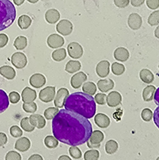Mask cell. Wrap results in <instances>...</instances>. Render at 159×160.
<instances>
[{
  "instance_id": "obj_1",
  "label": "cell",
  "mask_w": 159,
  "mask_h": 160,
  "mask_svg": "<svg viewBox=\"0 0 159 160\" xmlns=\"http://www.w3.org/2000/svg\"><path fill=\"white\" fill-rule=\"evenodd\" d=\"M52 132L63 144L77 146L88 142L93 132V127L86 118L62 109L52 119Z\"/></svg>"
},
{
  "instance_id": "obj_2",
  "label": "cell",
  "mask_w": 159,
  "mask_h": 160,
  "mask_svg": "<svg viewBox=\"0 0 159 160\" xmlns=\"http://www.w3.org/2000/svg\"><path fill=\"white\" fill-rule=\"evenodd\" d=\"M65 109L78 114L86 119L93 118L96 114V102L93 96L82 92H76L67 97Z\"/></svg>"
},
{
  "instance_id": "obj_3",
  "label": "cell",
  "mask_w": 159,
  "mask_h": 160,
  "mask_svg": "<svg viewBox=\"0 0 159 160\" xmlns=\"http://www.w3.org/2000/svg\"><path fill=\"white\" fill-rule=\"evenodd\" d=\"M16 17V10L10 0H0V32L10 27Z\"/></svg>"
},
{
  "instance_id": "obj_4",
  "label": "cell",
  "mask_w": 159,
  "mask_h": 160,
  "mask_svg": "<svg viewBox=\"0 0 159 160\" xmlns=\"http://www.w3.org/2000/svg\"><path fill=\"white\" fill-rule=\"evenodd\" d=\"M103 140L104 134L99 130H95L92 132L90 138L87 142V146L89 148H98L101 146V143Z\"/></svg>"
},
{
  "instance_id": "obj_5",
  "label": "cell",
  "mask_w": 159,
  "mask_h": 160,
  "mask_svg": "<svg viewBox=\"0 0 159 160\" xmlns=\"http://www.w3.org/2000/svg\"><path fill=\"white\" fill-rule=\"evenodd\" d=\"M56 30L58 33L63 35V36H67L70 35L73 30V24L68 20H62L58 23L56 26Z\"/></svg>"
},
{
  "instance_id": "obj_6",
  "label": "cell",
  "mask_w": 159,
  "mask_h": 160,
  "mask_svg": "<svg viewBox=\"0 0 159 160\" xmlns=\"http://www.w3.org/2000/svg\"><path fill=\"white\" fill-rule=\"evenodd\" d=\"M12 63L14 65L16 68L22 69L24 68L28 63L26 55L24 53L16 52L12 55Z\"/></svg>"
},
{
  "instance_id": "obj_7",
  "label": "cell",
  "mask_w": 159,
  "mask_h": 160,
  "mask_svg": "<svg viewBox=\"0 0 159 160\" xmlns=\"http://www.w3.org/2000/svg\"><path fill=\"white\" fill-rule=\"evenodd\" d=\"M55 97V87L48 86L42 89L39 93V98L43 102H51Z\"/></svg>"
},
{
  "instance_id": "obj_8",
  "label": "cell",
  "mask_w": 159,
  "mask_h": 160,
  "mask_svg": "<svg viewBox=\"0 0 159 160\" xmlns=\"http://www.w3.org/2000/svg\"><path fill=\"white\" fill-rule=\"evenodd\" d=\"M69 96V91L68 89L66 88H61L58 89V91L57 92V94L54 98V103L56 108H62L64 107V103L67 97Z\"/></svg>"
},
{
  "instance_id": "obj_9",
  "label": "cell",
  "mask_w": 159,
  "mask_h": 160,
  "mask_svg": "<svg viewBox=\"0 0 159 160\" xmlns=\"http://www.w3.org/2000/svg\"><path fill=\"white\" fill-rule=\"evenodd\" d=\"M67 52L71 58L77 59L83 55V48L78 42H71L67 46Z\"/></svg>"
},
{
  "instance_id": "obj_10",
  "label": "cell",
  "mask_w": 159,
  "mask_h": 160,
  "mask_svg": "<svg viewBox=\"0 0 159 160\" xmlns=\"http://www.w3.org/2000/svg\"><path fill=\"white\" fill-rule=\"evenodd\" d=\"M64 44V39L60 35L53 33L47 38V45L52 49L59 48Z\"/></svg>"
},
{
  "instance_id": "obj_11",
  "label": "cell",
  "mask_w": 159,
  "mask_h": 160,
  "mask_svg": "<svg viewBox=\"0 0 159 160\" xmlns=\"http://www.w3.org/2000/svg\"><path fill=\"white\" fill-rule=\"evenodd\" d=\"M87 80V75L83 72H77L71 78V85L74 89H79Z\"/></svg>"
},
{
  "instance_id": "obj_12",
  "label": "cell",
  "mask_w": 159,
  "mask_h": 160,
  "mask_svg": "<svg viewBox=\"0 0 159 160\" xmlns=\"http://www.w3.org/2000/svg\"><path fill=\"white\" fill-rule=\"evenodd\" d=\"M46 82H47L46 77L41 73H35L31 76V77L29 78L30 85H32V87L37 88V89L42 87L43 85H46Z\"/></svg>"
},
{
  "instance_id": "obj_13",
  "label": "cell",
  "mask_w": 159,
  "mask_h": 160,
  "mask_svg": "<svg viewBox=\"0 0 159 160\" xmlns=\"http://www.w3.org/2000/svg\"><path fill=\"white\" fill-rule=\"evenodd\" d=\"M127 24L128 26L133 29V30H137L142 25V18L139 14L137 13H132L128 16L127 19Z\"/></svg>"
},
{
  "instance_id": "obj_14",
  "label": "cell",
  "mask_w": 159,
  "mask_h": 160,
  "mask_svg": "<svg viewBox=\"0 0 159 160\" xmlns=\"http://www.w3.org/2000/svg\"><path fill=\"white\" fill-rule=\"evenodd\" d=\"M121 102H122V96L117 91L111 92L107 97V105L110 108H115L121 103Z\"/></svg>"
},
{
  "instance_id": "obj_15",
  "label": "cell",
  "mask_w": 159,
  "mask_h": 160,
  "mask_svg": "<svg viewBox=\"0 0 159 160\" xmlns=\"http://www.w3.org/2000/svg\"><path fill=\"white\" fill-rule=\"evenodd\" d=\"M110 63L107 60H102L99 62L96 67V72L97 76L102 78L107 77L110 73Z\"/></svg>"
},
{
  "instance_id": "obj_16",
  "label": "cell",
  "mask_w": 159,
  "mask_h": 160,
  "mask_svg": "<svg viewBox=\"0 0 159 160\" xmlns=\"http://www.w3.org/2000/svg\"><path fill=\"white\" fill-rule=\"evenodd\" d=\"M21 98L24 102H32L37 98V93L34 89L29 87H25L21 93Z\"/></svg>"
},
{
  "instance_id": "obj_17",
  "label": "cell",
  "mask_w": 159,
  "mask_h": 160,
  "mask_svg": "<svg viewBox=\"0 0 159 160\" xmlns=\"http://www.w3.org/2000/svg\"><path fill=\"white\" fill-rule=\"evenodd\" d=\"M94 122L97 126L101 128H107L111 124L110 118L103 113H98L94 117Z\"/></svg>"
},
{
  "instance_id": "obj_18",
  "label": "cell",
  "mask_w": 159,
  "mask_h": 160,
  "mask_svg": "<svg viewBox=\"0 0 159 160\" xmlns=\"http://www.w3.org/2000/svg\"><path fill=\"white\" fill-rule=\"evenodd\" d=\"M31 124L34 126L35 128H38V129H42L46 126L47 123H46V120L43 116H42L39 114H32L29 117Z\"/></svg>"
},
{
  "instance_id": "obj_19",
  "label": "cell",
  "mask_w": 159,
  "mask_h": 160,
  "mask_svg": "<svg viewBox=\"0 0 159 160\" xmlns=\"http://www.w3.org/2000/svg\"><path fill=\"white\" fill-rule=\"evenodd\" d=\"M31 142L28 138H20L16 141L15 149L20 152H25L30 148Z\"/></svg>"
},
{
  "instance_id": "obj_20",
  "label": "cell",
  "mask_w": 159,
  "mask_h": 160,
  "mask_svg": "<svg viewBox=\"0 0 159 160\" xmlns=\"http://www.w3.org/2000/svg\"><path fill=\"white\" fill-rule=\"evenodd\" d=\"M45 18L49 24H55L60 19V13L56 9H49L45 14Z\"/></svg>"
},
{
  "instance_id": "obj_21",
  "label": "cell",
  "mask_w": 159,
  "mask_h": 160,
  "mask_svg": "<svg viewBox=\"0 0 159 160\" xmlns=\"http://www.w3.org/2000/svg\"><path fill=\"white\" fill-rule=\"evenodd\" d=\"M130 54L129 51L124 47H118L114 52V57L115 59L120 62H125L129 59Z\"/></svg>"
},
{
  "instance_id": "obj_22",
  "label": "cell",
  "mask_w": 159,
  "mask_h": 160,
  "mask_svg": "<svg viewBox=\"0 0 159 160\" xmlns=\"http://www.w3.org/2000/svg\"><path fill=\"white\" fill-rule=\"evenodd\" d=\"M97 85L101 92H108L115 87V83L111 79H104L98 81Z\"/></svg>"
},
{
  "instance_id": "obj_23",
  "label": "cell",
  "mask_w": 159,
  "mask_h": 160,
  "mask_svg": "<svg viewBox=\"0 0 159 160\" xmlns=\"http://www.w3.org/2000/svg\"><path fill=\"white\" fill-rule=\"evenodd\" d=\"M0 74L7 80H13L16 76V72L11 66L4 65L0 68Z\"/></svg>"
},
{
  "instance_id": "obj_24",
  "label": "cell",
  "mask_w": 159,
  "mask_h": 160,
  "mask_svg": "<svg viewBox=\"0 0 159 160\" xmlns=\"http://www.w3.org/2000/svg\"><path fill=\"white\" fill-rule=\"evenodd\" d=\"M155 86L153 85H148L144 89L143 93H142V97L143 100L145 102H150L153 99L154 97V93L156 91Z\"/></svg>"
},
{
  "instance_id": "obj_25",
  "label": "cell",
  "mask_w": 159,
  "mask_h": 160,
  "mask_svg": "<svg viewBox=\"0 0 159 160\" xmlns=\"http://www.w3.org/2000/svg\"><path fill=\"white\" fill-rule=\"evenodd\" d=\"M140 78L145 84H151L154 81V76H153V72L146 68L142 69L140 72Z\"/></svg>"
},
{
  "instance_id": "obj_26",
  "label": "cell",
  "mask_w": 159,
  "mask_h": 160,
  "mask_svg": "<svg viewBox=\"0 0 159 160\" xmlns=\"http://www.w3.org/2000/svg\"><path fill=\"white\" fill-rule=\"evenodd\" d=\"M9 107V98L3 89H0V114L4 112Z\"/></svg>"
},
{
  "instance_id": "obj_27",
  "label": "cell",
  "mask_w": 159,
  "mask_h": 160,
  "mask_svg": "<svg viewBox=\"0 0 159 160\" xmlns=\"http://www.w3.org/2000/svg\"><path fill=\"white\" fill-rule=\"evenodd\" d=\"M81 68V63L77 60L68 61L65 67V71L68 73L77 72Z\"/></svg>"
},
{
  "instance_id": "obj_28",
  "label": "cell",
  "mask_w": 159,
  "mask_h": 160,
  "mask_svg": "<svg viewBox=\"0 0 159 160\" xmlns=\"http://www.w3.org/2000/svg\"><path fill=\"white\" fill-rule=\"evenodd\" d=\"M32 24V19L27 15H22L18 19V25L21 29H27Z\"/></svg>"
},
{
  "instance_id": "obj_29",
  "label": "cell",
  "mask_w": 159,
  "mask_h": 160,
  "mask_svg": "<svg viewBox=\"0 0 159 160\" xmlns=\"http://www.w3.org/2000/svg\"><path fill=\"white\" fill-rule=\"evenodd\" d=\"M52 59L56 62L64 60L67 57V51L64 48H59L52 53Z\"/></svg>"
},
{
  "instance_id": "obj_30",
  "label": "cell",
  "mask_w": 159,
  "mask_h": 160,
  "mask_svg": "<svg viewBox=\"0 0 159 160\" xmlns=\"http://www.w3.org/2000/svg\"><path fill=\"white\" fill-rule=\"evenodd\" d=\"M13 45H14L15 48L17 50H24L28 45V40L25 37L19 36L15 39Z\"/></svg>"
},
{
  "instance_id": "obj_31",
  "label": "cell",
  "mask_w": 159,
  "mask_h": 160,
  "mask_svg": "<svg viewBox=\"0 0 159 160\" xmlns=\"http://www.w3.org/2000/svg\"><path fill=\"white\" fill-rule=\"evenodd\" d=\"M119 149V144L114 140H109L105 145L106 152L108 154H113Z\"/></svg>"
},
{
  "instance_id": "obj_32",
  "label": "cell",
  "mask_w": 159,
  "mask_h": 160,
  "mask_svg": "<svg viewBox=\"0 0 159 160\" xmlns=\"http://www.w3.org/2000/svg\"><path fill=\"white\" fill-rule=\"evenodd\" d=\"M82 89L84 93H86L90 95H94L97 91V86L93 82L91 81H88L85 82L82 86Z\"/></svg>"
},
{
  "instance_id": "obj_33",
  "label": "cell",
  "mask_w": 159,
  "mask_h": 160,
  "mask_svg": "<svg viewBox=\"0 0 159 160\" xmlns=\"http://www.w3.org/2000/svg\"><path fill=\"white\" fill-rule=\"evenodd\" d=\"M20 126L24 131L27 132H31L34 130V126L31 124L30 120H29V117H24L20 121Z\"/></svg>"
},
{
  "instance_id": "obj_34",
  "label": "cell",
  "mask_w": 159,
  "mask_h": 160,
  "mask_svg": "<svg viewBox=\"0 0 159 160\" xmlns=\"http://www.w3.org/2000/svg\"><path fill=\"white\" fill-rule=\"evenodd\" d=\"M45 146L49 149H54L58 146V140L54 136H47L44 140Z\"/></svg>"
},
{
  "instance_id": "obj_35",
  "label": "cell",
  "mask_w": 159,
  "mask_h": 160,
  "mask_svg": "<svg viewBox=\"0 0 159 160\" xmlns=\"http://www.w3.org/2000/svg\"><path fill=\"white\" fill-rule=\"evenodd\" d=\"M111 71L113 74L116 76H120L125 72V66L119 63H113L111 66Z\"/></svg>"
},
{
  "instance_id": "obj_36",
  "label": "cell",
  "mask_w": 159,
  "mask_h": 160,
  "mask_svg": "<svg viewBox=\"0 0 159 160\" xmlns=\"http://www.w3.org/2000/svg\"><path fill=\"white\" fill-rule=\"evenodd\" d=\"M148 23L151 26H155L159 24V11H155L150 14L148 18Z\"/></svg>"
},
{
  "instance_id": "obj_37",
  "label": "cell",
  "mask_w": 159,
  "mask_h": 160,
  "mask_svg": "<svg viewBox=\"0 0 159 160\" xmlns=\"http://www.w3.org/2000/svg\"><path fill=\"white\" fill-rule=\"evenodd\" d=\"M99 157H100V154L98 150H91L85 152L84 158L85 160H97Z\"/></svg>"
},
{
  "instance_id": "obj_38",
  "label": "cell",
  "mask_w": 159,
  "mask_h": 160,
  "mask_svg": "<svg viewBox=\"0 0 159 160\" xmlns=\"http://www.w3.org/2000/svg\"><path fill=\"white\" fill-rule=\"evenodd\" d=\"M58 112L59 110L58 108H49L45 110L44 116L47 120H52Z\"/></svg>"
},
{
  "instance_id": "obj_39",
  "label": "cell",
  "mask_w": 159,
  "mask_h": 160,
  "mask_svg": "<svg viewBox=\"0 0 159 160\" xmlns=\"http://www.w3.org/2000/svg\"><path fill=\"white\" fill-rule=\"evenodd\" d=\"M23 109L27 113H34L37 110V106L34 102H24L23 104Z\"/></svg>"
},
{
  "instance_id": "obj_40",
  "label": "cell",
  "mask_w": 159,
  "mask_h": 160,
  "mask_svg": "<svg viewBox=\"0 0 159 160\" xmlns=\"http://www.w3.org/2000/svg\"><path fill=\"white\" fill-rule=\"evenodd\" d=\"M69 154L74 159H79L82 157L81 150L77 146H71L70 149H69Z\"/></svg>"
},
{
  "instance_id": "obj_41",
  "label": "cell",
  "mask_w": 159,
  "mask_h": 160,
  "mask_svg": "<svg viewBox=\"0 0 159 160\" xmlns=\"http://www.w3.org/2000/svg\"><path fill=\"white\" fill-rule=\"evenodd\" d=\"M153 112L150 109H149V108H145V109H143L142 112H141V118L145 122L150 121L152 120V118H153Z\"/></svg>"
},
{
  "instance_id": "obj_42",
  "label": "cell",
  "mask_w": 159,
  "mask_h": 160,
  "mask_svg": "<svg viewBox=\"0 0 159 160\" xmlns=\"http://www.w3.org/2000/svg\"><path fill=\"white\" fill-rule=\"evenodd\" d=\"M10 133L13 138H20L23 135V131L18 126H12L10 128Z\"/></svg>"
},
{
  "instance_id": "obj_43",
  "label": "cell",
  "mask_w": 159,
  "mask_h": 160,
  "mask_svg": "<svg viewBox=\"0 0 159 160\" xmlns=\"http://www.w3.org/2000/svg\"><path fill=\"white\" fill-rule=\"evenodd\" d=\"M5 159L6 160H21L22 159V157H21V155H20L19 153L12 150V151H9V152L6 154Z\"/></svg>"
},
{
  "instance_id": "obj_44",
  "label": "cell",
  "mask_w": 159,
  "mask_h": 160,
  "mask_svg": "<svg viewBox=\"0 0 159 160\" xmlns=\"http://www.w3.org/2000/svg\"><path fill=\"white\" fill-rule=\"evenodd\" d=\"M94 99L95 102H97V103H98L99 105H105L106 101H107V95L103 93H97Z\"/></svg>"
},
{
  "instance_id": "obj_45",
  "label": "cell",
  "mask_w": 159,
  "mask_h": 160,
  "mask_svg": "<svg viewBox=\"0 0 159 160\" xmlns=\"http://www.w3.org/2000/svg\"><path fill=\"white\" fill-rule=\"evenodd\" d=\"M20 100V95L16 91H12L9 93V101L12 104H16Z\"/></svg>"
},
{
  "instance_id": "obj_46",
  "label": "cell",
  "mask_w": 159,
  "mask_h": 160,
  "mask_svg": "<svg viewBox=\"0 0 159 160\" xmlns=\"http://www.w3.org/2000/svg\"><path fill=\"white\" fill-rule=\"evenodd\" d=\"M130 0H114V3L117 8H124L128 6Z\"/></svg>"
},
{
  "instance_id": "obj_47",
  "label": "cell",
  "mask_w": 159,
  "mask_h": 160,
  "mask_svg": "<svg viewBox=\"0 0 159 160\" xmlns=\"http://www.w3.org/2000/svg\"><path fill=\"white\" fill-rule=\"evenodd\" d=\"M146 4L149 9L155 10L159 8V0H146Z\"/></svg>"
},
{
  "instance_id": "obj_48",
  "label": "cell",
  "mask_w": 159,
  "mask_h": 160,
  "mask_svg": "<svg viewBox=\"0 0 159 160\" xmlns=\"http://www.w3.org/2000/svg\"><path fill=\"white\" fill-rule=\"evenodd\" d=\"M8 36L5 33H0V48L6 47L7 44L8 43Z\"/></svg>"
},
{
  "instance_id": "obj_49",
  "label": "cell",
  "mask_w": 159,
  "mask_h": 160,
  "mask_svg": "<svg viewBox=\"0 0 159 160\" xmlns=\"http://www.w3.org/2000/svg\"><path fill=\"white\" fill-rule=\"evenodd\" d=\"M153 120H154V124H156L157 128H159V106L155 109L154 112H153Z\"/></svg>"
},
{
  "instance_id": "obj_50",
  "label": "cell",
  "mask_w": 159,
  "mask_h": 160,
  "mask_svg": "<svg viewBox=\"0 0 159 160\" xmlns=\"http://www.w3.org/2000/svg\"><path fill=\"white\" fill-rule=\"evenodd\" d=\"M7 142V137L4 132H0V146H3Z\"/></svg>"
},
{
  "instance_id": "obj_51",
  "label": "cell",
  "mask_w": 159,
  "mask_h": 160,
  "mask_svg": "<svg viewBox=\"0 0 159 160\" xmlns=\"http://www.w3.org/2000/svg\"><path fill=\"white\" fill-rule=\"evenodd\" d=\"M145 1V0H131L130 2H131L132 5L133 7H135V8H139L141 5H143Z\"/></svg>"
},
{
  "instance_id": "obj_52",
  "label": "cell",
  "mask_w": 159,
  "mask_h": 160,
  "mask_svg": "<svg viewBox=\"0 0 159 160\" xmlns=\"http://www.w3.org/2000/svg\"><path fill=\"white\" fill-rule=\"evenodd\" d=\"M153 99H154V102H155L157 105H159V88H157V89H156Z\"/></svg>"
},
{
  "instance_id": "obj_53",
  "label": "cell",
  "mask_w": 159,
  "mask_h": 160,
  "mask_svg": "<svg viewBox=\"0 0 159 160\" xmlns=\"http://www.w3.org/2000/svg\"><path fill=\"white\" fill-rule=\"evenodd\" d=\"M35 159H38V160H42L43 158L39 154H33L31 157H29L28 160H35Z\"/></svg>"
},
{
  "instance_id": "obj_54",
  "label": "cell",
  "mask_w": 159,
  "mask_h": 160,
  "mask_svg": "<svg viewBox=\"0 0 159 160\" xmlns=\"http://www.w3.org/2000/svg\"><path fill=\"white\" fill-rule=\"evenodd\" d=\"M16 6H20L24 2V0H13Z\"/></svg>"
},
{
  "instance_id": "obj_55",
  "label": "cell",
  "mask_w": 159,
  "mask_h": 160,
  "mask_svg": "<svg viewBox=\"0 0 159 160\" xmlns=\"http://www.w3.org/2000/svg\"><path fill=\"white\" fill-rule=\"evenodd\" d=\"M58 160H71V158H69L67 155H62L58 158Z\"/></svg>"
},
{
  "instance_id": "obj_56",
  "label": "cell",
  "mask_w": 159,
  "mask_h": 160,
  "mask_svg": "<svg viewBox=\"0 0 159 160\" xmlns=\"http://www.w3.org/2000/svg\"><path fill=\"white\" fill-rule=\"evenodd\" d=\"M154 35L157 39H159V25L156 28L155 31H154Z\"/></svg>"
},
{
  "instance_id": "obj_57",
  "label": "cell",
  "mask_w": 159,
  "mask_h": 160,
  "mask_svg": "<svg viewBox=\"0 0 159 160\" xmlns=\"http://www.w3.org/2000/svg\"><path fill=\"white\" fill-rule=\"evenodd\" d=\"M27 1H28V2H30V3H37L39 0H27Z\"/></svg>"
},
{
  "instance_id": "obj_58",
  "label": "cell",
  "mask_w": 159,
  "mask_h": 160,
  "mask_svg": "<svg viewBox=\"0 0 159 160\" xmlns=\"http://www.w3.org/2000/svg\"><path fill=\"white\" fill-rule=\"evenodd\" d=\"M157 160H159V158H157Z\"/></svg>"
},
{
  "instance_id": "obj_59",
  "label": "cell",
  "mask_w": 159,
  "mask_h": 160,
  "mask_svg": "<svg viewBox=\"0 0 159 160\" xmlns=\"http://www.w3.org/2000/svg\"><path fill=\"white\" fill-rule=\"evenodd\" d=\"M158 68H159V65H158Z\"/></svg>"
}]
</instances>
